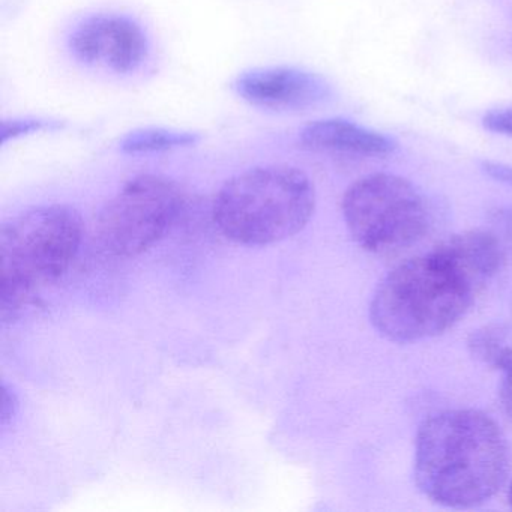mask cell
Returning a JSON list of instances; mask_svg holds the SVG:
<instances>
[{
    "label": "cell",
    "mask_w": 512,
    "mask_h": 512,
    "mask_svg": "<svg viewBox=\"0 0 512 512\" xmlns=\"http://www.w3.org/2000/svg\"><path fill=\"white\" fill-rule=\"evenodd\" d=\"M508 502H509V506H511V508H512V481H511V484H509V488H508Z\"/></svg>",
    "instance_id": "ac0fdd59"
},
{
    "label": "cell",
    "mask_w": 512,
    "mask_h": 512,
    "mask_svg": "<svg viewBox=\"0 0 512 512\" xmlns=\"http://www.w3.org/2000/svg\"><path fill=\"white\" fill-rule=\"evenodd\" d=\"M436 250L478 290L500 272L509 259L487 227L449 236L437 245Z\"/></svg>",
    "instance_id": "30bf717a"
},
{
    "label": "cell",
    "mask_w": 512,
    "mask_h": 512,
    "mask_svg": "<svg viewBox=\"0 0 512 512\" xmlns=\"http://www.w3.org/2000/svg\"><path fill=\"white\" fill-rule=\"evenodd\" d=\"M299 139L311 151L359 157H385L397 148L394 140L385 134L344 119L311 122L301 131Z\"/></svg>",
    "instance_id": "9c48e42d"
},
{
    "label": "cell",
    "mask_w": 512,
    "mask_h": 512,
    "mask_svg": "<svg viewBox=\"0 0 512 512\" xmlns=\"http://www.w3.org/2000/svg\"><path fill=\"white\" fill-rule=\"evenodd\" d=\"M503 382L500 386V403L506 415L512 419V365L503 373Z\"/></svg>",
    "instance_id": "e0dca14e"
},
{
    "label": "cell",
    "mask_w": 512,
    "mask_h": 512,
    "mask_svg": "<svg viewBox=\"0 0 512 512\" xmlns=\"http://www.w3.org/2000/svg\"><path fill=\"white\" fill-rule=\"evenodd\" d=\"M487 229L496 236L508 257H512V206H497L487 215Z\"/></svg>",
    "instance_id": "4fadbf2b"
},
{
    "label": "cell",
    "mask_w": 512,
    "mask_h": 512,
    "mask_svg": "<svg viewBox=\"0 0 512 512\" xmlns=\"http://www.w3.org/2000/svg\"><path fill=\"white\" fill-rule=\"evenodd\" d=\"M200 136L188 131L167 130V128H140L131 131L121 140L125 154H151L196 145Z\"/></svg>",
    "instance_id": "7c38bea8"
},
{
    "label": "cell",
    "mask_w": 512,
    "mask_h": 512,
    "mask_svg": "<svg viewBox=\"0 0 512 512\" xmlns=\"http://www.w3.org/2000/svg\"><path fill=\"white\" fill-rule=\"evenodd\" d=\"M482 122L487 130L512 137V109L494 110L485 115Z\"/></svg>",
    "instance_id": "9a60e30c"
},
{
    "label": "cell",
    "mask_w": 512,
    "mask_h": 512,
    "mask_svg": "<svg viewBox=\"0 0 512 512\" xmlns=\"http://www.w3.org/2000/svg\"><path fill=\"white\" fill-rule=\"evenodd\" d=\"M482 169H484V172L487 173L491 179H494V181L512 187V166L487 161V163L482 164Z\"/></svg>",
    "instance_id": "2e32d148"
},
{
    "label": "cell",
    "mask_w": 512,
    "mask_h": 512,
    "mask_svg": "<svg viewBox=\"0 0 512 512\" xmlns=\"http://www.w3.org/2000/svg\"><path fill=\"white\" fill-rule=\"evenodd\" d=\"M61 125L58 122L43 121V119H25V121H11L2 124V142L8 139H16L23 134L38 133V131L58 130Z\"/></svg>",
    "instance_id": "5bb4252c"
},
{
    "label": "cell",
    "mask_w": 512,
    "mask_h": 512,
    "mask_svg": "<svg viewBox=\"0 0 512 512\" xmlns=\"http://www.w3.org/2000/svg\"><path fill=\"white\" fill-rule=\"evenodd\" d=\"M478 292L434 248L383 278L371 299V325L392 343L428 340L452 328Z\"/></svg>",
    "instance_id": "7a4b0ae2"
},
{
    "label": "cell",
    "mask_w": 512,
    "mask_h": 512,
    "mask_svg": "<svg viewBox=\"0 0 512 512\" xmlns=\"http://www.w3.org/2000/svg\"><path fill=\"white\" fill-rule=\"evenodd\" d=\"M83 239V220L65 205L29 209L0 229V311L16 317L70 268Z\"/></svg>",
    "instance_id": "277c9868"
},
{
    "label": "cell",
    "mask_w": 512,
    "mask_h": 512,
    "mask_svg": "<svg viewBox=\"0 0 512 512\" xmlns=\"http://www.w3.org/2000/svg\"><path fill=\"white\" fill-rule=\"evenodd\" d=\"M184 208V191L173 179L137 176L101 209L98 241L112 256H139L166 235Z\"/></svg>",
    "instance_id": "8992f818"
},
{
    "label": "cell",
    "mask_w": 512,
    "mask_h": 512,
    "mask_svg": "<svg viewBox=\"0 0 512 512\" xmlns=\"http://www.w3.org/2000/svg\"><path fill=\"white\" fill-rule=\"evenodd\" d=\"M341 208L359 247L379 256L413 247L433 226L425 194L407 179L389 173L365 176L350 185Z\"/></svg>",
    "instance_id": "5b68a950"
},
{
    "label": "cell",
    "mask_w": 512,
    "mask_h": 512,
    "mask_svg": "<svg viewBox=\"0 0 512 512\" xmlns=\"http://www.w3.org/2000/svg\"><path fill=\"white\" fill-rule=\"evenodd\" d=\"M511 451L502 428L479 410H448L425 419L416 436L415 481L439 505L469 508L505 484Z\"/></svg>",
    "instance_id": "6da1fadb"
},
{
    "label": "cell",
    "mask_w": 512,
    "mask_h": 512,
    "mask_svg": "<svg viewBox=\"0 0 512 512\" xmlns=\"http://www.w3.org/2000/svg\"><path fill=\"white\" fill-rule=\"evenodd\" d=\"M316 209L313 182L284 164L254 167L226 182L215 197L214 221L230 241L263 247L305 229Z\"/></svg>",
    "instance_id": "3957f363"
},
{
    "label": "cell",
    "mask_w": 512,
    "mask_h": 512,
    "mask_svg": "<svg viewBox=\"0 0 512 512\" xmlns=\"http://www.w3.org/2000/svg\"><path fill=\"white\" fill-rule=\"evenodd\" d=\"M505 326L491 325L476 329L467 338V349L476 361L505 373L512 365V347L509 346Z\"/></svg>",
    "instance_id": "8fae6325"
},
{
    "label": "cell",
    "mask_w": 512,
    "mask_h": 512,
    "mask_svg": "<svg viewBox=\"0 0 512 512\" xmlns=\"http://www.w3.org/2000/svg\"><path fill=\"white\" fill-rule=\"evenodd\" d=\"M79 61L118 74L133 73L148 58L149 43L139 23L118 14H98L83 20L70 37Z\"/></svg>",
    "instance_id": "52a82bcc"
},
{
    "label": "cell",
    "mask_w": 512,
    "mask_h": 512,
    "mask_svg": "<svg viewBox=\"0 0 512 512\" xmlns=\"http://www.w3.org/2000/svg\"><path fill=\"white\" fill-rule=\"evenodd\" d=\"M233 88L251 106L274 112H305L331 97V86L323 77L290 67L245 71Z\"/></svg>",
    "instance_id": "ba28073f"
}]
</instances>
